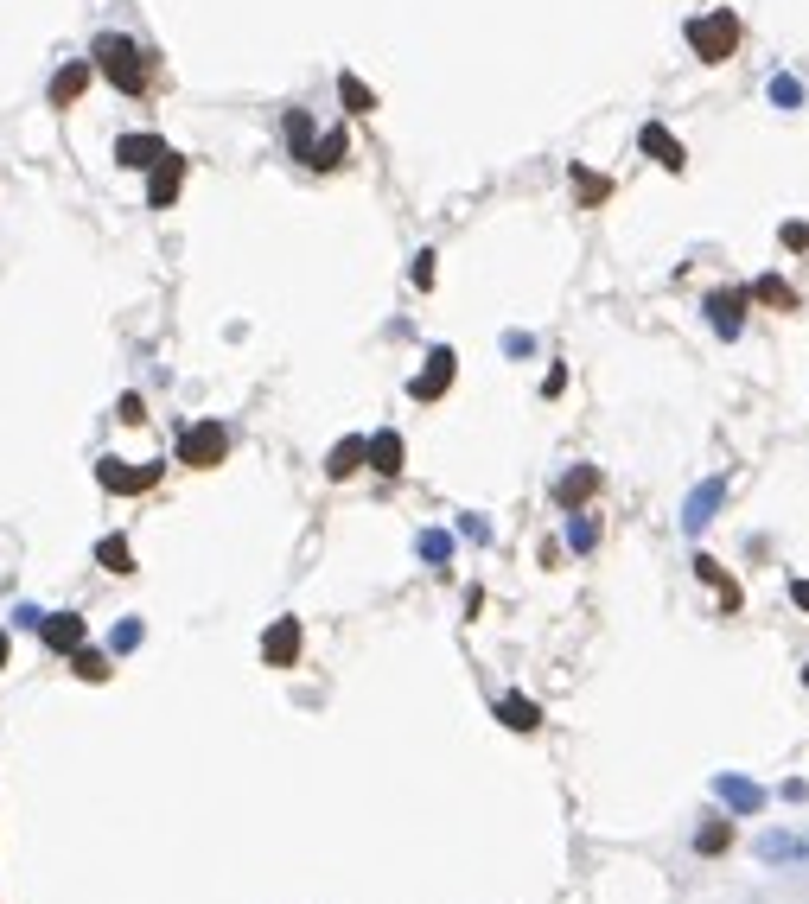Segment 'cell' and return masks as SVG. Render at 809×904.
Returning a JSON list of instances; mask_svg holds the SVG:
<instances>
[{
	"mask_svg": "<svg viewBox=\"0 0 809 904\" xmlns=\"http://www.w3.org/2000/svg\"><path fill=\"white\" fill-rule=\"evenodd\" d=\"M338 96H344V109H351V115H370V109H376V90H370L364 77H351V71L338 77Z\"/></svg>",
	"mask_w": 809,
	"mask_h": 904,
	"instance_id": "obj_21",
	"label": "cell"
},
{
	"mask_svg": "<svg viewBox=\"0 0 809 904\" xmlns=\"http://www.w3.org/2000/svg\"><path fill=\"white\" fill-rule=\"evenodd\" d=\"M39 637H45V650H58V656H71L83 637H90V624H83L77 612H51V618H39Z\"/></svg>",
	"mask_w": 809,
	"mask_h": 904,
	"instance_id": "obj_8",
	"label": "cell"
},
{
	"mask_svg": "<svg viewBox=\"0 0 809 904\" xmlns=\"http://www.w3.org/2000/svg\"><path fill=\"white\" fill-rule=\"evenodd\" d=\"M497 720H504L510 733H536V726H542V707H536V701H523V694H510V701L497 707Z\"/></svg>",
	"mask_w": 809,
	"mask_h": 904,
	"instance_id": "obj_15",
	"label": "cell"
},
{
	"mask_svg": "<svg viewBox=\"0 0 809 904\" xmlns=\"http://www.w3.org/2000/svg\"><path fill=\"white\" fill-rule=\"evenodd\" d=\"M421 554H427V561H446V554H453V542L434 529V535H421Z\"/></svg>",
	"mask_w": 809,
	"mask_h": 904,
	"instance_id": "obj_29",
	"label": "cell"
},
{
	"mask_svg": "<svg viewBox=\"0 0 809 904\" xmlns=\"http://www.w3.org/2000/svg\"><path fill=\"white\" fill-rule=\"evenodd\" d=\"M408 274H415V287H434V255H415V268H408Z\"/></svg>",
	"mask_w": 809,
	"mask_h": 904,
	"instance_id": "obj_31",
	"label": "cell"
},
{
	"mask_svg": "<svg viewBox=\"0 0 809 904\" xmlns=\"http://www.w3.org/2000/svg\"><path fill=\"white\" fill-rule=\"evenodd\" d=\"M96 484H102V491H115V497H141V491H153V484H160V465L102 459V465H96Z\"/></svg>",
	"mask_w": 809,
	"mask_h": 904,
	"instance_id": "obj_4",
	"label": "cell"
},
{
	"mask_svg": "<svg viewBox=\"0 0 809 904\" xmlns=\"http://www.w3.org/2000/svg\"><path fill=\"white\" fill-rule=\"evenodd\" d=\"M96 71L109 77L122 96H141L147 77H153V71H147V51L134 45V39H122V32H102V39H96Z\"/></svg>",
	"mask_w": 809,
	"mask_h": 904,
	"instance_id": "obj_1",
	"label": "cell"
},
{
	"mask_svg": "<svg viewBox=\"0 0 809 904\" xmlns=\"http://www.w3.org/2000/svg\"><path fill=\"white\" fill-rule=\"evenodd\" d=\"M262 656H268V669H294L300 663V618H274L262 637Z\"/></svg>",
	"mask_w": 809,
	"mask_h": 904,
	"instance_id": "obj_6",
	"label": "cell"
},
{
	"mask_svg": "<svg viewBox=\"0 0 809 904\" xmlns=\"http://www.w3.org/2000/svg\"><path fill=\"white\" fill-rule=\"evenodd\" d=\"M720 497H727V478H708L695 497H688V516H682V523H688V529H708V516H714Z\"/></svg>",
	"mask_w": 809,
	"mask_h": 904,
	"instance_id": "obj_14",
	"label": "cell"
},
{
	"mask_svg": "<svg viewBox=\"0 0 809 904\" xmlns=\"http://www.w3.org/2000/svg\"><path fill=\"white\" fill-rule=\"evenodd\" d=\"M179 179H185V160H179V153H166V160H153V185H147L153 211H166V204L179 198Z\"/></svg>",
	"mask_w": 809,
	"mask_h": 904,
	"instance_id": "obj_12",
	"label": "cell"
},
{
	"mask_svg": "<svg viewBox=\"0 0 809 904\" xmlns=\"http://www.w3.org/2000/svg\"><path fill=\"white\" fill-rule=\"evenodd\" d=\"M351 472H364V440H338L332 459H325V478H351Z\"/></svg>",
	"mask_w": 809,
	"mask_h": 904,
	"instance_id": "obj_18",
	"label": "cell"
},
{
	"mask_svg": "<svg viewBox=\"0 0 809 904\" xmlns=\"http://www.w3.org/2000/svg\"><path fill=\"white\" fill-rule=\"evenodd\" d=\"M0 669H7V631H0Z\"/></svg>",
	"mask_w": 809,
	"mask_h": 904,
	"instance_id": "obj_34",
	"label": "cell"
},
{
	"mask_svg": "<svg viewBox=\"0 0 809 904\" xmlns=\"http://www.w3.org/2000/svg\"><path fill=\"white\" fill-rule=\"evenodd\" d=\"M727 847H733V822H701L695 854H727Z\"/></svg>",
	"mask_w": 809,
	"mask_h": 904,
	"instance_id": "obj_24",
	"label": "cell"
},
{
	"mask_svg": "<svg viewBox=\"0 0 809 904\" xmlns=\"http://www.w3.org/2000/svg\"><path fill=\"white\" fill-rule=\"evenodd\" d=\"M790 599H797L803 612H809V580H790Z\"/></svg>",
	"mask_w": 809,
	"mask_h": 904,
	"instance_id": "obj_33",
	"label": "cell"
},
{
	"mask_svg": "<svg viewBox=\"0 0 809 904\" xmlns=\"http://www.w3.org/2000/svg\"><path fill=\"white\" fill-rule=\"evenodd\" d=\"M153 160H166V141H160V134H122V141H115V166L147 172Z\"/></svg>",
	"mask_w": 809,
	"mask_h": 904,
	"instance_id": "obj_10",
	"label": "cell"
},
{
	"mask_svg": "<svg viewBox=\"0 0 809 904\" xmlns=\"http://www.w3.org/2000/svg\"><path fill=\"white\" fill-rule=\"evenodd\" d=\"M287 147H294V160L313 153V115L306 109H287Z\"/></svg>",
	"mask_w": 809,
	"mask_h": 904,
	"instance_id": "obj_23",
	"label": "cell"
},
{
	"mask_svg": "<svg viewBox=\"0 0 809 904\" xmlns=\"http://www.w3.org/2000/svg\"><path fill=\"white\" fill-rule=\"evenodd\" d=\"M746 300H752V293H739V287L708 293V325L720 338H739V325H746Z\"/></svg>",
	"mask_w": 809,
	"mask_h": 904,
	"instance_id": "obj_7",
	"label": "cell"
},
{
	"mask_svg": "<svg viewBox=\"0 0 809 904\" xmlns=\"http://www.w3.org/2000/svg\"><path fill=\"white\" fill-rule=\"evenodd\" d=\"M453 376H459V357L440 344V351H427V370L408 382V395H415V402H440V395L453 389Z\"/></svg>",
	"mask_w": 809,
	"mask_h": 904,
	"instance_id": "obj_5",
	"label": "cell"
},
{
	"mask_svg": "<svg viewBox=\"0 0 809 904\" xmlns=\"http://www.w3.org/2000/svg\"><path fill=\"white\" fill-rule=\"evenodd\" d=\"M122 421H128V427L147 421V402H141V395H122Z\"/></svg>",
	"mask_w": 809,
	"mask_h": 904,
	"instance_id": "obj_30",
	"label": "cell"
},
{
	"mask_svg": "<svg viewBox=\"0 0 809 904\" xmlns=\"http://www.w3.org/2000/svg\"><path fill=\"white\" fill-rule=\"evenodd\" d=\"M223 452H230V433H223L217 421H192V427L179 433V465H192V472L223 465Z\"/></svg>",
	"mask_w": 809,
	"mask_h": 904,
	"instance_id": "obj_3",
	"label": "cell"
},
{
	"mask_svg": "<svg viewBox=\"0 0 809 904\" xmlns=\"http://www.w3.org/2000/svg\"><path fill=\"white\" fill-rule=\"evenodd\" d=\"M771 102H778V109H797V102H803V83H797V77H771Z\"/></svg>",
	"mask_w": 809,
	"mask_h": 904,
	"instance_id": "obj_28",
	"label": "cell"
},
{
	"mask_svg": "<svg viewBox=\"0 0 809 904\" xmlns=\"http://www.w3.org/2000/svg\"><path fill=\"white\" fill-rule=\"evenodd\" d=\"M752 300H759V306H778V312H790V306H797V287H790V281H778V274H759V281H752Z\"/></svg>",
	"mask_w": 809,
	"mask_h": 904,
	"instance_id": "obj_17",
	"label": "cell"
},
{
	"mask_svg": "<svg viewBox=\"0 0 809 904\" xmlns=\"http://www.w3.org/2000/svg\"><path fill=\"white\" fill-rule=\"evenodd\" d=\"M688 45H695L701 64H727L733 45H739V20H733L727 7H720V13H701V20H688Z\"/></svg>",
	"mask_w": 809,
	"mask_h": 904,
	"instance_id": "obj_2",
	"label": "cell"
},
{
	"mask_svg": "<svg viewBox=\"0 0 809 904\" xmlns=\"http://www.w3.org/2000/svg\"><path fill=\"white\" fill-rule=\"evenodd\" d=\"M90 71H96V64H90V58H77V64H64V71H58V83H51V109H71V102H77L83 90H90Z\"/></svg>",
	"mask_w": 809,
	"mask_h": 904,
	"instance_id": "obj_13",
	"label": "cell"
},
{
	"mask_svg": "<svg viewBox=\"0 0 809 904\" xmlns=\"http://www.w3.org/2000/svg\"><path fill=\"white\" fill-rule=\"evenodd\" d=\"M784 242L790 249H809V223H784Z\"/></svg>",
	"mask_w": 809,
	"mask_h": 904,
	"instance_id": "obj_32",
	"label": "cell"
},
{
	"mask_svg": "<svg viewBox=\"0 0 809 904\" xmlns=\"http://www.w3.org/2000/svg\"><path fill=\"white\" fill-rule=\"evenodd\" d=\"M96 561L109 567V573H134V554H128V542L122 535H102V548H96Z\"/></svg>",
	"mask_w": 809,
	"mask_h": 904,
	"instance_id": "obj_25",
	"label": "cell"
},
{
	"mask_svg": "<svg viewBox=\"0 0 809 904\" xmlns=\"http://www.w3.org/2000/svg\"><path fill=\"white\" fill-rule=\"evenodd\" d=\"M803 688H809V663H803Z\"/></svg>",
	"mask_w": 809,
	"mask_h": 904,
	"instance_id": "obj_35",
	"label": "cell"
},
{
	"mask_svg": "<svg viewBox=\"0 0 809 904\" xmlns=\"http://www.w3.org/2000/svg\"><path fill=\"white\" fill-rule=\"evenodd\" d=\"M364 465H370V472H383V478H395V472H402V433H370V440H364Z\"/></svg>",
	"mask_w": 809,
	"mask_h": 904,
	"instance_id": "obj_11",
	"label": "cell"
},
{
	"mask_svg": "<svg viewBox=\"0 0 809 904\" xmlns=\"http://www.w3.org/2000/svg\"><path fill=\"white\" fill-rule=\"evenodd\" d=\"M695 573H701V580H708V586H720V599H727V612H739V586L727 580V573H720V561H708V554H701V561H695Z\"/></svg>",
	"mask_w": 809,
	"mask_h": 904,
	"instance_id": "obj_26",
	"label": "cell"
},
{
	"mask_svg": "<svg viewBox=\"0 0 809 904\" xmlns=\"http://www.w3.org/2000/svg\"><path fill=\"white\" fill-rule=\"evenodd\" d=\"M720 796H727L733 809H746V815H752V809H765V790H759V784H746V777H720Z\"/></svg>",
	"mask_w": 809,
	"mask_h": 904,
	"instance_id": "obj_22",
	"label": "cell"
},
{
	"mask_svg": "<svg viewBox=\"0 0 809 904\" xmlns=\"http://www.w3.org/2000/svg\"><path fill=\"white\" fill-rule=\"evenodd\" d=\"M593 491H599V472H593V465H580V472H567V478L555 484V497L567 503V510H574V503H587Z\"/></svg>",
	"mask_w": 809,
	"mask_h": 904,
	"instance_id": "obj_16",
	"label": "cell"
},
{
	"mask_svg": "<svg viewBox=\"0 0 809 904\" xmlns=\"http://www.w3.org/2000/svg\"><path fill=\"white\" fill-rule=\"evenodd\" d=\"M574 191H580V204H606V198H612V179H599V172H580V166H574Z\"/></svg>",
	"mask_w": 809,
	"mask_h": 904,
	"instance_id": "obj_27",
	"label": "cell"
},
{
	"mask_svg": "<svg viewBox=\"0 0 809 904\" xmlns=\"http://www.w3.org/2000/svg\"><path fill=\"white\" fill-rule=\"evenodd\" d=\"M638 147L650 153V160H657L663 172H682L688 166V153H682V141H676V134H669L663 128V121H644V134H638Z\"/></svg>",
	"mask_w": 809,
	"mask_h": 904,
	"instance_id": "obj_9",
	"label": "cell"
},
{
	"mask_svg": "<svg viewBox=\"0 0 809 904\" xmlns=\"http://www.w3.org/2000/svg\"><path fill=\"white\" fill-rule=\"evenodd\" d=\"M344 153H351V141H344V128H338V134H325V141H313V153H306V166H319V172H338V166H344Z\"/></svg>",
	"mask_w": 809,
	"mask_h": 904,
	"instance_id": "obj_19",
	"label": "cell"
},
{
	"mask_svg": "<svg viewBox=\"0 0 809 904\" xmlns=\"http://www.w3.org/2000/svg\"><path fill=\"white\" fill-rule=\"evenodd\" d=\"M71 675H83V682H109V650L77 643V650H71Z\"/></svg>",
	"mask_w": 809,
	"mask_h": 904,
	"instance_id": "obj_20",
	"label": "cell"
}]
</instances>
